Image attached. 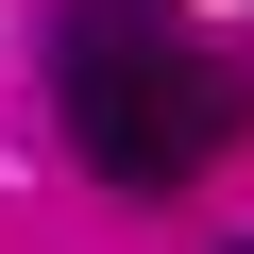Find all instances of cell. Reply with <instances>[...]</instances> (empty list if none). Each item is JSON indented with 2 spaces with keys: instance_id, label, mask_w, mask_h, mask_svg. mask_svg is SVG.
Instances as JSON below:
<instances>
[{
  "instance_id": "3957f363",
  "label": "cell",
  "mask_w": 254,
  "mask_h": 254,
  "mask_svg": "<svg viewBox=\"0 0 254 254\" xmlns=\"http://www.w3.org/2000/svg\"><path fill=\"white\" fill-rule=\"evenodd\" d=\"M237 254H254V237H237Z\"/></svg>"
},
{
  "instance_id": "6da1fadb",
  "label": "cell",
  "mask_w": 254,
  "mask_h": 254,
  "mask_svg": "<svg viewBox=\"0 0 254 254\" xmlns=\"http://www.w3.org/2000/svg\"><path fill=\"white\" fill-rule=\"evenodd\" d=\"M68 136H85V170H102V187H170V170H203V153L237 136V85H220V68H187L170 34L68 17Z\"/></svg>"
},
{
  "instance_id": "7a4b0ae2",
  "label": "cell",
  "mask_w": 254,
  "mask_h": 254,
  "mask_svg": "<svg viewBox=\"0 0 254 254\" xmlns=\"http://www.w3.org/2000/svg\"><path fill=\"white\" fill-rule=\"evenodd\" d=\"M85 17H119V34H170V0H85Z\"/></svg>"
}]
</instances>
